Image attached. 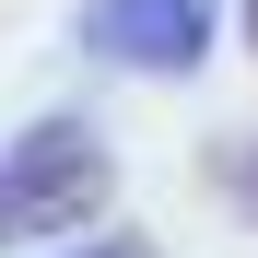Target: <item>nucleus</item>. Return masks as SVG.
Segmentation results:
<instances>
[{"mask_svg": "<svg viewBox=\"0 0 258 258\" xmlns=\"http://www.w3.org/2000/svg\"><path fill=\"white\" fill-rule=\"evenodd\" d=\"M235 24H246V59H258V0H235Z\"/></svg>", "mask_w": 258, "mask_h": 258, "instance_id": "nucleus-5", "label": "nucleus"}, {"mask_svg": "<svg viewBox=\"0 0 258 258\" xmlns=\"http://www.w3.org/2000/svg\"><path fill=\"white\" fill-rule=\"evenodd\" d=\"M211 35H223V0H82L71 12V47L94 59H129V71H200Z\"/></svg>", "mask_w": 258, "mask_h": 258, "instance_id": "nucleus-2", "label": "nucleus"}, {"mask_svg": "<svg viewBox=\"0 0 258 258\" xmlns=\"http://www.w3.org/2000/svg\"><path fill=\"white\" fill-rule=\"evenodd\" d=\"M200 176H211V188H223V200L246 211V223H258V141H223V153L200 164Z\"/></svg>", "mask_w": 258, "mask_h": 258, "instance_id": "nucleus-3", "label": "nucleus"}, {"mask_svg": "<svg viewBox=\"0 0 258 258\" xmlns=\"http://www.w3.org/2000/svg\"><path fill=\"white\" fill-rule=\"evenodd\" d=\"M106 200H117V164H106V141L82 117H35L12 153H0V246L71 235V223H94Z\"/></svg>", "mask_w": 258, "mask_h": 258, "instance_id": "nucleus-1", "label": "nucleus"}, {"mask_svg": "<svg viewBox=\"0 0 258 258\" xmlns=\"http://www.w3.org/2000/svg\"><path fill=\"white\" fill-rule=\"evenodd\" d=\"M59 258H153L141 235H82V246H59Z\"/></svg>", "mask_w": 258, "mask_h": 258, "instance_id": "nucleus-4", "label": "nucleus"}]
</instances>
